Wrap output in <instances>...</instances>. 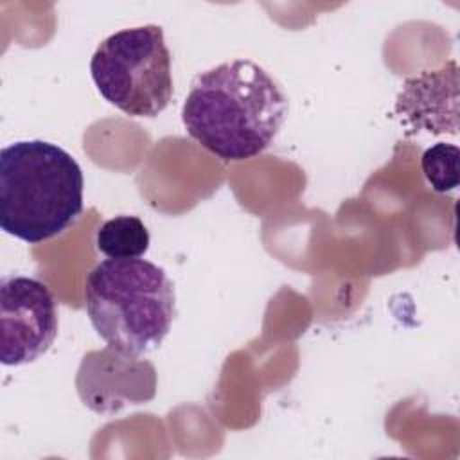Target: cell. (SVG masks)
Masks as SVG:
<instances>
[{
    "label": "cell",
    "mask_w": 460,
    "mask_h": 460,
    "mask_svg": "<svg viewBox=\"0 0 460 460\" xmlns=\"http://www.w3.org/2000/svg\"><path fill=\"white\" fill-rule=\"evenodd\" d=\"M288 115L280 84L257 63L232 59L199 72L181 106L190 138L225 162L266 151Z\"/></svg>",
    "instance_id": "1"
},
{
    "label": "cell",
    "mask_w": 460,
    "mask_h": 460,
    "mask_svg": "<svg viewBox=\"0 0 460 460\" xmlns=\"http://www.w3.org/2000/svg\"><path fill=\"white\" fill-rule=\"evenodd\" d=\"M83 171L63 147L20 140L0 151V226L29 244L70 228L83 212Z\"/></svg>",
    "instance_id": "2"
},
{
    "label": "cell",
    "mask_w": 460,
    "mask_h": 460,
    "mask_svg": "<svg viewBox=\"0 0 460 460\" xmlns=\"http://www.w3.org/2000/svg\"><path fill=\"white\" fill-rule=\"evenodd\" d=\"M174 286L146 259H106L86 277L88 318L104 343L140 358L167 336L174 318Z\"/></svg>",
    "instance_id": "3"
},
{
    "label": "cell",
    "mask_w": 460,
    "mask_h": 460,
    "mask_svg": "<svg viewBox=\"0 0 460 460\" xmlns=\"http://www.w3.org/2000/svg\"><path fill=\"white\" fill-rule=\"evenodd\" d=\"M99 93L129 117H156L172 99L171 52L164 29L149 23L102 40L90 61Z\"/></svg>",
    "instance_id": "4"
},
{
    "label": "cell",
    "mask_w": 460,
    "mask_h": 460,
    "mask_svg": "<svg viewBox=\"0 0 460 460\" xmlns=\"http://www.w3.org/2000/svg\"><path fill=\"white\" fill-rule=\"evenodd\" d=\"M58 334L52 291L38 279L11 275L0 280V359L5 367L32 363Z\"/></svg>",
    "instance_id": "5"
},
{
    "label": "cell",
    "mask_w": 460,
    "mask_h": 460,
    "mask_svg": "<svg viewBox=\"0 0 460 460\" xmlns=\"http://www.w3.org/2000/svg\"><path fill=\"white\" fill-rule=\"evenodd\" d=\"M81 401L97 413H117L126 404H142L156 394L155 367L111 347L88 352L77 370Z\"/></svg>",
    "instance_id": "6"
},
{
    "label": "cell",
    "mask_w": 460,
    "mask_h": 460,
    "mask_svg": "<svg viewBox=\"0 0 460 460\" xmlns=\"http://www.w3.org/2000/svg\"><path fill=\"white\" fill-rule=\"evenodd\" d=\"M456 86L458 74L455 61L440 70L424 72L408 79L395 101V113L401 124H404L406 133L428 131L438 135L447 131L455 135L456 129L447 124V115L456 120V106H447V102L456 104Z\"/></svg>",
    "instance_id": "7"
},
{
    "label": "cell",
    "mask_w": 460,
    "mask_h": 460,
    "mask_svg": "<svg viewBox=\"0 0 460 460\" xmlns=\"http://www.w3.org/2000/svg\"><path fill=\"white\" fill-rule=\"evenodd\" d=\"M149 232L137 216H115L104 221L95 235V246L110 259H137L149 248Z\"/></svg>",
    "instance_id": "8"
},
{
    "label": "cell",
    "mask_w": 460,
    "mask_h": 460,
    "mask_svg": "<svg viewBox=\"0 0 460 460\" xmlns=\"http://www.w3.org/2000/svg\"><path fill=\"white\" fill-rule=\"evenodd\" d=\"M460 149L455 144L437 142L422 153V172L437 192H449L458 187Z\"/></svg>",
    "instance_id": "9"
}]
</instances>
